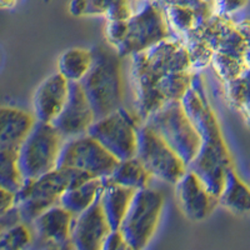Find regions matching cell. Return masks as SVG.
<instances>
[{
    "label": "cell",
    "mask_w": 250,
    "mask_h": 250,
    "mask_svg": "<svg viewBox=\"0 0 250 250\" xmlns=\"http://www.w3.org/2000/svg\"><path fill=\"white\" fill-rule=\"evenodd\" d=\"M211 68L215 71L219 79L223 82H230L242 77L248 66L244 62V58L215 53L211 62Z\"/></svg>",
    "instance_id": "cell-30"
},
{
    "label": "cell",
    "mask_w": 250,
    "mask_h": 250,
    "mask_svg": "<svg viewBox=\"0 0 250 250\" xmlns=\"http://www.w3.org/2000/svg\"><path fill=\"white\" fill-rule=\"evenodd\" d=\"M119 162L98 140L84 134L64 142L57 168L75 169L94 178H105L113 173Z\"/></svg>",
    "instance_id": "cell-8"
},
{
    "label": "cell",
    "mask_w": 250,
    "mask_h": 250,
    "mask_svg": "<svg viewBox=\"0 0 250 250\" xmlns=\"http://www.w3.org/2000/svg\"><path fill=\"white\" fill-rule=\"evenodd\" d=\"M17 204V196L14 191H10L5 188H0V214L5 213Z\"/></svg>",
    "instance_id": "cell-36"
},
{
    "label": "cell",
    "mask_w": 250,
    "mask_h": 250,
    "mask_svg": "<svg viewBox=\"0 0 250 250\" xmlns=\"http://www.w3.org/2000/svg\"><path fill=\"white\" fill-rule=\"evenodd\" d=\"M35 123L34 114L14 106H3L0 111V148H20Z\"/></svg>",
    "instance_id": "cell-19"
},
{
    "label": "cell",
    "mask_w": 250,
    "mask_h": 250,
    "mask_svg": "<svg viewBox=\"0 0 250 250\" xmlns=\"http://www.w3.org/2000/svg\"><path fill=\"white\" fill-rule=\"evenodd\" d=\"M74 214L59 203L40 214L31 227L38 240L57 248H74L71 243V225Z\"/></svg>",
    "instance_id": "cell-16"
},
{
    "label": "cell",
    "mask_w": 250,
    "mask_h": 250,
    "mask_svg": "<svg viewBox=\"0 0 250 250\" xmlns=\"http://www.w3.org/2000/svg\"><path fill=\"white\" fill-rule=\"evenodd\" d=\"M64 138L51 123H35L18 154L19 168L25 179H35L58 167Z\"/></svg>",
    "instance_id": "cell-4"
},
{
    "label": "cell",
    "mask_w": 250,
    "mask_h": 250,
    "mask_svg": "<svg viewBox=\"0 0 250 250\" xmlns=\"http://www.w3.org/2000/svg\"><path fill=\"white\" fill-rule=\"evenodd\" d=\"M93 50L83 48L66 49L58 60V71L69 82L80 83L93 65Z\"/></svg>",
    "instance_id": "cell-24"
},
{
    "label": "cell",
    "mask_w": 250,
    "mask_h": 250,
    "mask_svg": "<svg viewBox=\"0 0 250 250\" xmlns=\"http://www.w3.org/2000/svg\"><path fill=\"white\" fill-rule=\"evenodd\" d=\"M233 159L223 135L202 140L199 153L188 164V170L199 176L208 191L219 198L223 190L228 169L233 168Z\"/></svg>",
    "instance_id": "cell-10"
},
{
    "label": "cell",
    "mask_w": 250,
    "mask_h": 250,
    "mask_svg": "<svg viewBox=\"0 0 250 250\" xmlns=\"http://www.w3.org/2000/svg\"><path fill=\"white\" fill-rule=\"evenodd\" d=\"M137 156L151 175L169 184H176L188 170L182 158L146 123L138 126Z\"/></svg>",
    "instance_id": "cell-7"
},
{
    "label": "cell",
    "mask_w": 250,
    "mask_h": 250,
    "mask_svg": "<svg viewBox=\"0 0 250 250\" xmlns=\"http://www.w3.org/2000/svg\"><path fill=\"white\" fill-rule=\"evenodd\" d=\"M19 148H0V188L18 193L25 178L18 163Z\"/></svg>",
    "instance_id": "cell-26"
},
{
    "label": "cell",
    "mask_w": 250,
    "mask_h": 250,
    "mask_svg": "<svg viewBox=\"0 0 250 250\" xmlns=\"http://www.w3.org/2000/svg\"><path fill=\"white\" fill-rule=\"evenodd\" d=\"M164 12L173 34L183 39L198 24V14L193 9L176 3L164 4Z\"/></svg>",
    "instance_id": "cell-27"
},
{
    "label": "cell",
    "mask_w": 250,
    "mask_h": 250,
    "mask_svg": "<svg viewBox=\"0 0 250 250\" xmlns=\"http://www.w3.org/2000/svg\"><path fill=\"white\" fill-rule=\"evenodd\" d=\"M21 222L23 220H21V215H20V211L17 205L6 210L5 213L0 214V229L1 230H5L8 228L14 227Z\"/></svg>",
    "instance_id": "cell-35"
},
{
    "label": "cell",
    "mask_w": 250,
    "mask_h": 250,
    "mask_svg": "<svg viewBox=\"0 0 250 250\" xmlns=\"http://www.w3.org/2000/svg\"><path fill=\"white\" fill-rule=\"evenodd\" d=\"M104 189L100 194L103 209L105 213L111 230L120 229L124 216L130 205L135 189L122 187V185L108 183L104 179Z\"/></svg>",
    "instance_id": "cell-20"
},
{
    "label": "cell",
    "mask_w": 250,
    "mask_h": 250,
    "mask_svg": "<svg viewBox=\"0 0 250 250\" xmlns=\"http://www.w3.org/2000/svg\"><path fill=\"white\" fill-rule=\"evenodd\" d=\"M144 54L151 70L159 78L170 73L191 70L185 42L178 37H170L154 44L144 50Z\"/></svg>",
    "instance_id": "cell-17"
},
{
    "label": "cell",
    "mask_w": 250,
    "mask_h": 250,
    "mask_svg": "<svg viewBox=\"0 0 250 250\" xmlns=\"http://www.w3.org/2000/svg\"><path fill=\"white\" fill-rule=\"evenodd\" d=\"M143 123L159 134L187 167L199 153L202 137L185 113L180 100H169Z\"/></svg>",
    "instance_id": "cell-3"
},
{
    "label": "cell",
    "mask_w": 250,
    "mask_h": 250,
    "mask_svg": "<svg viewBox=\"0 0 250 250\" xmlns=\"http://www.w3.org/2000/svg\"><path fill=\"white\" fill-rule=\"evenodd\" d=\"M194 71H180L165 74L158 82V88L167 100H182L191 86Z\"/></svg>",
    "instance_id": "cell-28"
},
{
    "label": "cell",
    "mask_w": 250,
    "mask_h": 250,
    "mask_svg": "<svg viewBox=\"0 0 250 250\" xmlns=\"http://www.w3.org/2000/svg\"><path fill=\"white\" fill-rule=\"evenodd\" d=\"M248 4V0H214L213 13L230 17L234 13L242 10Z\"/></svg>",
    "instance_id": "cell-33"
},
{
    "label": "cell",
    "mask_w": 250,
    "mask_h": 250,
    "mask_svg": "<svg viewBox=\"0 0 250 250\" xmlns=\"http://www.w3.org/2000/svg\"><path fill=\"white\" fill-rule=\"evenodd\" d=\"M18 4V0H0V6L1 9H13Z\"/></svg>",
    "instance_id": "cell-38"
},
{
    "label": "cell",
    "mask_w": 250,
    "mask_h": 250,
    "mask_svg": "<svg viewBox=\"0 0 250 250\" xmlns=\"http://www.w3.org/2000/svg\"><path fill=\"white\" fill-rule=\"evenodd\" d=\"M204 1H207V3L211 4V5H213V3H214V0H204Z\"/></svg>",
    "instance_id": "cell-40"
},
{
    "label": "cell",
    "mask_w": 250,
    "mask_h": 250,
    "mask_svg": "<svg viewBox=\"0 0 250 250\" xmlns=\"http://www.w3.org/2000/svg\"><path fill=\"white\" fill-rule=\"evenodd\" d=\"M228 104L242 114L243 119L250 128V69L235 80L223 82Z\"/></svg>",
    "instance_id": "cell-25"
},
{
    "label": "cell",
    "mask_w": 250,
    "mask_h": 250,
    "mask_svg": "<svg viewBox=\"0 0 250 250\" xmlns=\"http://www.w3.org/2000/svg\"><path fill=\"white\" fill-rule=\"evenodd\" d=\"M248 45L249 44L247 43V40L242 37V34L236 29V23L233 21L223 31V34L219 37L213 48L215 53H223V54L244 58Z\"/></svg>",
    "instance_id": "cell-31"
},
{
    "label": "cell",
    "mask_w": 250,
    "mask_h": 250,
    "mask_svg": "<svg viewBox=\"0 0 250 250\" xmlns=\"http://www.w3.org/2000/svg\"><path fill=\"white\" fill-rule=\"evenodd\" d=\"M218 202L233 213L245 214L250 211V188L240 179L234 167L228 169Z\"/></svg>",
    "instance_id": "cell-22"
},
{
    "label": "cell",
    "mask_w": 250,
    "mask_h": 250,
    "mask_svg": "<svg viewBox=\"0 0 250 250\" xmlns=\"http://www.w3.org/2000/svg\"><path fill=\"white\" fill-rule=\"evenodd\" d=\"M145 1H156V0H145Z\"/></svg>",
    "instance_id": "cell-41"
},
{
    "label": "cell",
    "mask_w": 250,
    "mask_h": 250,
    "mask_svg": "<svg viewBox=\"0 0 250 250\" xmlns=\"http://www.w3.org/2000/svg\"><path fill=\"white\" fill-rule=\"evenodd\" d=\"M95 120L97 117L94 109L82 84L70 82L68 100L57 119L51 124L66 140L88 133L89 128Z\"/></svg>",
    "instance_id": "cell-12"
},
{
    "label": "cell",
    "mask_w": 250,
    "mask_h": 250,
    "mask_svg": "<svg viewBox=\"0 0 250 250\" xmlns=\"http://www.w3.org/2000/svg\"><path fill=\"white\" fill-rule=\"evenodd\" d=\"M70 82L59 71L40 83L33 97V114L42 123H53L69 98Z\"/></svg>",
    "instance_id": "cell-15"
},
{
    "label": "cell",
    "mask_w": 250,
    "mask_h": 250,
    "mask_svg": "<svg viewBox=\"0 0 250 250\" xmlns=\"http://www.w3.org/2000/svg\"><path fill=\"white\" fill-rule=\"evenodd\" d=\"M77 170L55 168L35 179H25L20 190L15 193L17 207L21 220L31 224L42 213L59 203L60 196L71 185Z\"/></svg>",
    "instance_id": "cell-5"
},
{
    "label": "cell",
    "mask_w": 250,
    "mask_h": 250,
    "mask_svg": "<svg viewBox=\"0 0 250 250\" xmlns=\"http://www.w3.org/2000/svg\"><path fill=\"white\" fill-rule=\"evenodd\" d=\"M104 34L120 58L131 57L174 37L160 0L144 1L128 20H106Z\"/></svg>",
    "instance_id": "cell-1"
},
{
    "label": "cell",
    "mask_w": 250,
    "mask_h": 250,
    "mask_svg": "<svg viewBox=\"0 0 250 250\" xmlns=\"http://www.w3.org/2000/svg\"><path fill=\"white\" fill-rule=\"evenodd\" d=\"M175 189L182 211L193 222L207 218L219 203L218 198L208 191L199 176L191 170L185 171L175 184Z\"/></svg>",
    "instance_id": "cell-14"
},
{
    "label": "cell",
    "mask_w": 250,
    "mask_h": 250,
    "mask_svg": "<svg viewBox=\"0 0 250 250\" xmlns=\"http://www.w3.org/2000/svg\"><path fill=\"white\" fill-rule=\"evenodd\" d=\"M244 62H245V64H247L248 68H250V44H249V45H248L247 50H245Z\"/></svg>",
    "instance_id": "cell-39"
},
{
    "label": "cell",
    "mask_w": 250,
    "mask_h": 250,
    "mask_svg": "<svg viewBox=\"0 0 250 250\" xmlns=\"http://www.w3.org/2000/svg\"><path fill=\"white\" fill-rule=\"evenodd\" d=\"M93 65L80 82L97 119L122 108V62L115 49L97 45L93 49Z\"/></svg>",
    "instance_id": "cell-2"
},
{
    "label": "cell",
    "mask_w": 250,
    "mask_h": 250,
    "mask_svg": "<svg viewBox=\"0 0 250 250\" xmlns=\"http://www.w3.org/2000/svg\"><path fill=\"white\" fill-rule=\"evenodd\" d=\"M138 126L137 122L122 106L95 120L86 134L98 140L118 160H126L137 156Z\"/></svg>",
    "instance_id": "cell-9"
},
{
    "label": "cell",
    "mask_w": 250,
    "mask_h": 250,
    "mask_svg": "<svg viewBox=\"0 0 250 250\" xmlns=\"http://www.w3.org/2000/svg\"><path fill=\"white\" fill-rule=\"evenodd\" d=\"M183 40L187 45L190 68L194 73H200L211 65L215 50L207 40L199 37H190V35L185 37Z\"/></svg>",
    "instance_id": "cell-29"
},
{
    "label": "cell",
    "mask_w": 250,
    "mask_h": 250,
    "mask_svg": "<svg viewBox=\"0 0 250 250\" xmlns=\"http://www.w3.org/2000/svg\"><path fill=\"white\" fill-rule=\"evenodd\" d=\"M31 243V231L26 223L10 227L0 233V249L3 250H19L24 249Z\"/></svg>",
    "instance_id": "cell-32"
},
{
    "label": "cell",
    "mask_w": 250,
    "mask_h": 250,
    "mask_svg": "<svg viewBox=\"0 0 250 250\" xmlns=\"http://www.w3.org/2000/svg\"><path fill=\"white\" fill-rule=\"evenodd\" d=\"M236 29L242 34V37L247 40V43L250 44V19H244L236 23Z\"/></svg>",
    "instance_id": "cell-37"
},
{
    "label": "cell",
    "mask_w": 250,
    "mask_h": 250,
    "mask_svg": "<svg viewBox=\"0 0 250 250\" xmlns=\"http://www.w3.org/2000/svg\"><path fill=\"white\" fill-rule=\"evenodd\" d=\"M145 0H71L69 12L74 17H104L105 20H128Z\"/></svg>",
    "instance_id": "cell-18"
},
{
    "label": "cell",
    "mask_w": 250,
    "mask_h": 250,
    "mask_svg": "<svg viewBox=\"0 0 250 250\" xmlns=\"http://www.w3.org/2000/svg\"><path fill=\"white\" fill-rule=\"evenodd\" d=\"M151 178L153 175L145 168V165L140 162L139 158L133 156L130 159L120 160L113 173L109 176H105L104 179L108 183L139 190L149 187Z\"/></svg>",
    "instance_id": "cell-23"
},
{
    "label": "cell",
    "mask_w": 250,
    "mask_h": 250,
    "mask_svg": "<svg viewBox=\"0 0 250 250\" xmlns=\"http://www.w3.org/2000/svg\"><path fill=\"white\" fill-rule=\"evenodd\" d=\"M163 207L164 196L160 191L149 187L135 191L120 225L130 249H144L150 243L159 225Z\"/></svg>",
    "instance_id": "cell-6"
},
{
    "label": "cell",
    "mask_w": 250,
    "mask_h": 250,
    "mask_svg": "<svg viewBox=\"0 0 250 250\" xmlns=\"http://www.w3.org/2000/svg\"><path fill=\"white\" fill-rule=\"evenodd\" d=\"M104 185V178H91L83 184L66 189L60 196L59 204L77 215L88 209L99 198Z\"/></svg>",
    "instance_id": "cell-21"
},
{
    "label": "cell",
    "mask_w": 250,
    "mask_h": 250,
    "mask_svg": "<svg viewBox=\"0 0 250 250\" xmlns=\"http://www.w3.org/2000/svg\"><path fill=\"white\" fill-rule=\"evenodd\" d=\"M103 250H119V249H130L129 244L125 240L124 235L120 229L111 230L103 243Z\"/></svg>",
    "instance_id": "cell-34"
},
{
    "label": "cell",
    "mask_w": 250,
    "mask_h": 250,
    "mask_svg": "<svg viewBox=\"0 0 250 250\" xmlns=\"http://www.w3.org/2000/svg\"><path fill=\"white\" fill-rule=\"evenodd\" d=\"M111 231L100 195L88 209L74 215L71 225V243L74 249L99 250Z\"/></svg>",
    "instance_id": "cell-13"
},
{
    "label": "cell",
    "mask_w": 250,
    "mask_h": 250,
    "mask_svg": "<svg viewBox=\"0 0 250 250\" xmlns=\"http://www.w3.org/2000/svg\"><path fill=\"white\" fill-rule=\"evenodd\" d=\"M130 82L133 86L134 106L140 123L159 110L168 100L158 88L160 78L149 66L144 51L131 55Z\"/></svg>",
    "instance_id": "cell-11"
}]
</instances>
